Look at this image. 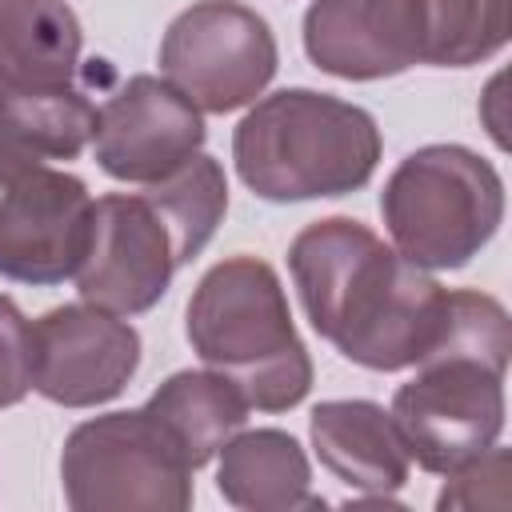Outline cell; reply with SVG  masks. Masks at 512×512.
Wrapping results in <instances>:
<instances>
[{"instance_id": "6da1fadb", "label": "cell", "mask_w": 512, "mask_h": 512, "mask_svg": "<svg viewBox=\"0 0 512 512\" xmlns=\"http://www.w3.org/2000/svg\"><path fill=\"white\" fill-rule=\"evenodd\" d=\"M288 272L308 324L360 368H412L444 332L448 288L352 216L300 228L288 244Z\"/></svg>"}, {"instance_id": "30bf717a", "label": "cell", "mask_w": 512, "mask_h": 512, "mask_svg": "<svg viewBox=\"0 0 512 512\" xmlns=\"http://www.w3.org/2000/svg\"><path fill=\"white\" fill-rule=\"evenodd\" d=\"M172 236L144 192H108L92 200L84 256L72 272L84 304L136 316L160 304L176 272Z\"/></svg>"}, {"instance_id": "2e32d148", "label": "cell", "mask_w": 512, "mask_h": 512, "mask_svg": "<svg viewBox=\"0 0 512 512\" xmlns=\"http://www.w3.org/2000/svg\"><path fill=\"white\" fill-rule=\"evenodd\" d=\"M144 412L164 428L184 464L204 468L248 420V400L220 372H172L144 404Z\"/></svg>"}, {"instance_id": "5b68a950", "label": "cell", "mask_w": 512, "mask_h": 512, "mask_svg": "<svg viewBox=\"0 0 512 512\" xmlns=\"http://www.w3.org/2000/svg\"><path fill=\"white\" fill-rule=\"evenodd\" d=\"M192 352L236 384L256 412H288L312 388V356L292 324L284 284L268 260L212 264L188 300Z\"/></svg>"}, {"instance_id": "ac0fdd59", "label": "cell", "mask_w": 512, "mask_h": 512, "mask_svg": "<svg viewBox=\"0 0 512 512\" xmlns=\"http://www.w3.org/2000/svg\"><path fill=\"white\" fill-rule=\"evenodd\" d=\"M144 196L152 200V208L160 212L172 248H176V264H188L200 256V248L216 236L224 212H228V180L220 160L196 152L192 160H184L176 172H168L156 184H144Z\"/></svg>"}, {"instance_id": "7a4b0ae2", "label": "cell", "mask_w": 512, "mask_h": 512, "mask_svg": "<svg viewBox=\"0 0 512 512\" xmlns=\"http://www.w3.org/2000/svg\"><path fill=\"white\" fill-rule=\"evenodd\" d=\"M512 332L496 296L448 292V320L436 348L412 364L416 376L396 388L392 420L408 456L436 476L476 460L504 432V372Z\"/></svg>"}, {"instance_id": "7c38bea8", "label": "cell", "mask_w": 512, "mask_h": 512, "mask_svg": "<svg viewBox=\"0 0 512 512\" xmlns=\"http://www.w3.org/2000/svg\"><path fill=\"white\" fill-rule=\"evenodd\" d=\"M204 116L160 76H128L100 108L92 152L124 184H156L204 148Z\"/></svg>"}, {"instance_id": "8992f818", "label": "cell", "mask_w": 512, "mask_h": 512, "mask_svg": "<svg viewBox=\"0 0 512 512\" xmlns=\"http://www.w3.org/2000/svg\"><path fill=\"white\" fill-rule=\"evenodd\" d=\"M380 216L392 248L412 264L464 268L504 220V180L464 144H424L384 180Z\"/></svg>"}, {"instance_id": "4fadbf2b", "label": "cell", "mask_w": 512, "mask_h": 512, "mask_svg": "<svg viewBox=\"0 0 512 512\" xmlns=\"http://www.w3.org/2000/svg\"><path fill=\"white\" fill-rule=\"evenodd\" d=\"M308 436L320 464L360 496H392L408 480V444L392 412L376 400L316 404L308 416Z\"/></svg>"}, {"instance_id": "d6986e66", "label": "cell", "mask_w": 512, "mask_h": 512, "mask_svg": "<svg viewBox=\"0 0 512 512\" xmlns=\"http://www.w3.org/2000/svg\"><path fill=\"white\" fill-rule=\"evenodd\" d=\"M32 392V324L0 292V408L20 404Z\"/></svg>"}, {"instance_id": "9a60e30c", "label": "cell", "mask_w": 512, "mask_h": 512, "mask_svg": "<svg viewBox=\"0 0 512 512\" xmlns=\"http://www.w3.org/2000/svg\"><path fill=\"white\" fill-rule=\"evenodd\" d=\"M84 32L68 0H0V80L16 88L76 84Z\"/></svg>"}, {"instance_id": "8fae6325", "label": "cell", "mask_w": 512, "mask_h": 512, "mask_svg": "<svg viewBox=\"0 0 512 512\" xmlns=\"http://www.w3.org/2000/svg\"><path fill=\"white\" fill-rule=\"evenodd\" d=\"M140 368V332L96 304H60L32 324V388L60 408L116 400Z\"/></svg>"}, {"instance_id": "ba28073f", "label": "cell", "mask_w": 512, "mask_h": 512, "mask_svg": "<svg viewBox=\"0 0 512 512\" xmlns=\"http://www.w3.org/2000/svg\"><path fill=\"white\" fill-rule=\"evenodd\" d=\"M280 52L268 20L240 0H196L160 40L164 80L200 112H236L276 76Z\"/></svg>"}, {"instance_id": "e0dca14e", "label": "cell", "mask_w": 512, "mask_h": 512, "mask_svg": "<svg viewBox=\"0 0 512 512\" xmlns=\"http://www.w3.org/2000/svg\"><path fill=\"white\" fill-rule=\"evenodd\" d=\"M96 132V104L84 88H16L0 80V156L76 160Z\"/></svg>"}, {"instance_id": "277c9868", "label": "cell", "mask_w": 512, "mask_h": 512, "mask_svg": "<svg viewBox=\"0 0 512 512\" xmlns=\"http://www.w3.org/2000/svg\"><path fill=\"white\" fill-rule=\"evenodd\" d=\"M380 148L368 108L316 88H280L256 100L232 132L236 176L272 204L364 188L380 164Z\"/></svg>"}, {"instance_id": "3957f363", "label": "cell", "mask_w": 512, "mask_h": 512, "mask_svg": "<svg viewBox=\"0 0 512 512\" xmlns=\"http://www.w3.org/2000/svg\"><path fill=\"white\" fill-rule=\"evenodd\" d=\"M512 0H312L308 60L340 80H384L416 64L468 68L508 44Z\"/></svg>"}, {"instance_id": "52a82bcc", "label": "cell", "mask_w": 512, "mask_h": 512, "mask_svg": "<svg viewBox=\"0 0 512 512\" xmlns=\"http://www.w3.org/2000/svg\"><path fill=\"white\" fill-rule=\"evenodd\" d=\"M60 484L76 512H184L192 504V468L144 408L76 424L60 452Z\"/></svg>"}, {"instance_id": "5bb4252c", "label": "cell", "mask_w": 512, "mask_h": 512, "mask_svg": "<svg viewBox=\"0 0 512 512\" xmlns=\"http://www.w3.org/2000/svg\"><path fill=\"white\" fill-rule=\"evenodd\" d=\"M216 488L232 508H244V512L324 508V496L312 492L308 456L300 440L284 428L236 432L220 448Z\"/></svg>"}, {"instance_id": "9c48e42d", "label": "cell", "mask_w": 512, "mask_h": 512, "mask_svg": "<svg viewBox=\"0 0 512 512\" xmlns=\"http://www.w3.org/2000/svg\"><path fill=\"white\" fill-rule=\"evenodd\" d=\"M88 184L44 160L0 156V276L60 284L76 272L88 240Z\"/></svg>"}]
</instances>
